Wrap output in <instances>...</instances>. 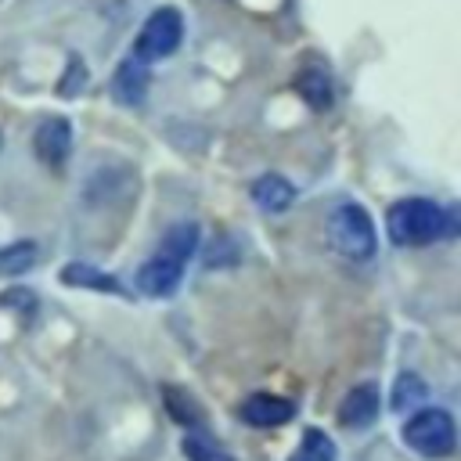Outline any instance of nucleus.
<instances>
[{
    "instance_id": "1",
    "label": "nucleus",
    "mask_w": 461,
    "mask_h": 461,
    "mask_svg": "<svg viewBox=\"0 0 461 461\" xmlns=\"http://www.w3.org/2000/svg\"><path fill=\"white\" fill-rule=\"evenodd\" d=\"M385 227L396 245H429L436 238L454 234L457 220H454V212H447L443 205H436L429 198H403L389 209Z\"/></svg>"
},
{
    "instance_id": "2",
    "label": "nucleus",
    "mask_w": 461,
    "mask_h": 461,
    "mask_svg": "<svg viewBox=\"0 0 461 461\" xmlns=\"http://www.w3.org/2000/svg\"><path fill=\"white\" fill-rule=\"evenodd\" d=\"M328 238H331L335 252L346 256V259H357V263L375 259V245H378L375 241V223H371V216L357 202H346V205H339L331 212Z\"/></svg>"
},
{
    "instance_id": "3",
    "label": "nucleus",
    "mask_w": 461,
    "mask_h": 461,
    "mask_svg": "<svg viewBox=\"0 0 461 461\" xmlns=\"http://www.w3.org/2000/svg\"><path fill=\"white\" fill-rule=\"evenodd\" d=\"M403 439L411 450H418L421 457H447L454 454V443H457V429H454V418L439 407H425L418 411L407 425H403Z\"/></svg>"
},
{
    "instance_id": "4",
    "label": "nucleus",
    "mask_w": 461,
    "mask_h": 461,
    "mask_svg": "<svg viewBox=\"0 0 461 461\" xmlns=\"http://www.w3.org/2000/svg\"><path fill=\"white\" fill-rule=\"evenodd\" d=\"M184 40V18L176 7H158L148 14L144 29L137 32V43H133V58L137 61H162L166 54H173Z\"/></svg>"
},
{
    "instance_id": "5",
    "label": "nucleus",
    "mask_w": 461,
    "mask_h": 461,
    "mask_svg": "<svg viewBox=\"0 0 461 461\" xmlns=\"http://www.w3.org/2000/svg\"><path fill=\"white\" fill-rule=\"evenodd\" d=\"M241 421L245 425H256V429H274V425H285L295 418V403L285 400V396H274V393H256L241 403Z\"/></svg>"
},
{
    "instance_id": "6",
    "label": "nucleus",
    "mask_w": 461,
    "mask_h": 461,
    "mask_svg": "<svg viewBox=\"0 0 461 461\" xmlns=\"http://www.w3.org/2000/svg\"><path fill=\"white\" fill-rule=\"evenodd\" d=\"M184 267H187V263L155 252V256L137 270V288H140L144 295H169V292H176V285H180V277H184Z\"/></svg>"
},
{
    "instance_id": "7",
    "label": "nucleus",
    "mask_w": 461,
    "mask_h": 461,
    "mask_svg": "<svg viewBox=\"0 0 461 461\" xmlns=\"http://www.w3.org/2000/svg\"><path fill=\"white\" fill-rule=\"evenodd\" d=\"M32 144H36V155L47 166H61L68 158V151H72V130H68L65 119H47V122H40Z\"/></svg>"
},
{
    "instance_id": "8",
    "label": "nucleus",
    "mask_w": 461,
    "mask_h": 461,
    "mask_svg": "<svg viewBox=\"0 0 461 461\" xmlns=\"http://www.w3.org/2000/svg\"><path fill=\"white\" fill-rule=\"evenodd\" d=\"M378 418V389L375 385H357L346 393L342 407H339V421L346 429H367Z\"/></svg>"
},
{
    "instance_id": "9",
    "label": "nucleus",
    "mask_w": 461,
    "mask_h": 461,
    "mask_svg": "<svg viewBox=\"0 0 461 461\" xmlns=\"http://www.w3.org/2000/svg\"><path fill=\"white\" fill-rule=\"evenodd\" d=\"M252 198H256L259 209H267V212H281V209H288V205L295 202V187H292L285 176L267 173V176H259V180L252 184Z\"/></svg>"
},
{
    "instance_id": "10",
    "label": "nucleus",
    "mask_w": 461,
    "mask_h": 461,
    "mask_svg": "<svg viewBox=\"0 0 461 461\" xmlns=\"http://www.w3.org/2000/svg\"><path fill=\"white\" fill-rule=\"evenodd\" d=\"M144 90H148L144 61L126 58V61H122V68H119V72H115V79H112V94H115L122 104H137V101L144 97Z\"/></svg>"
},
{
    "instance_id": "11",
    "label": "nucleus",
    "mask_w": 461,
    "mask_h": 461,
    "mask_svg": "<svg viewBox=\"0 0 461 461\" xmlns=\"http://www.w3.org/2000/svg\"><path fill=\"white\" fill-rule=\"evenodd\" d=\"M198 249V227L194 223H180V227H169L162 245H158V256H169V259H180L187 263Z\"/></svg>"
},
{
    "instance_id": "12",
    "label": "nucleus",
    "mask_w": 461,
    "mask_h": 461,
    "mask_svg": "<svg viewBox=\"0 0 461 461\" xmlns=\"http://www.w3.org/2000/svg\"><path fill=\"white\" fill-rule=\"evenodd\" d=\"M288 461H335V443L321 429H306L303 443L295 447V454Z\"/></svg>"
},
{
    "instance_id": "13",
    "label": "nucleus",
    "mask_w": 461,
    "mask_h": 461,
    "mask_svg": "<svg viewBox=\"0 0 461 461\" xmlns=\"http://www.w3.org/2000/svg\"><path fill=\"white\" fill-rule=\"evenodd\" d=\"M295 86H299V94H303L313 108H328V104H331V83H328V76H324L321 68H306V72H299Z\"/></svg>"
},
{
    "instance_id": "14",
    "label": "nucleus",
    "mask_w": 461,
    "mask_h": 461,
    "mask_svg": "<svg viewBox=\"0 0 461 461\" xmlns=\"http://www.w3.org/2000/svg\"><path fill=\"white\" fill-rule=\"evenodd\" d=\"M61 277H65L68 285H79V288H97V292H122L115 277H108V274H101V270H94V267H86V263H72V267H65V274H61Z\"/></svg>"
},
{
    "instance_id": "15",
    "label": "nucleus",
    "mask_w": 461,
    "mask_h": 461,
    "mask_svg": "<svg viewBox=\"0 0 461 461\" xmlns=\"http://www.w3.org/2000/svg\"><path fill=\"white\" fill-rule=\"evenodd\" d=\"M184 454H187L191 461H234L223 447H216V439H212L209 432H187Z\"/></svg>"
},
{
    "instance_id": "16",
    "label": "nucleus",
    "mask_w": 461,
    "mask_h": 461,
    "mask_svg": "<svg viewBox=\"0 0 461 461\" xmlns=\"http://www.w3.org/2000/svg\"><path fill=\"white\" fill-rule=\"evenodd\" d=\"M418 403H425V382L418 375L403 371L400 382H396V389H393V407L396 411H407V407H418Z\"/></svg>"
},
{
    "instance_id": "17",
    "label": "nucleus",
    "mask_w": 461,
    "mask_h": 461,
    "mask_svg": "<svg viewBox=\"0 0 461 461\" xmlns=\"http://www.w3.org/2000/svg\"><path fill=\"white\" fill-rule=\"evenodd\" d=\"M32 256H36V245L32 241H18V245H7L0 249V274H22L32 267Z\"/></svg>"
},
{
    "instance_id": "18",
    "label": "nucleus",
    "mask_w": 461,
    "mask_h": 461,
    "mask_svg": "<svg viewBox=\"0 0 461 461\" xmlns=\"http://www.w3.org/2000/svg\"><path fill=\"white\" fill-rule=\"evenodd\" d=\"M166 411H169L180 425H198V421H202V411L194 407V400H191L184 389H166Z\"/></svg>"
}]
</instances>
